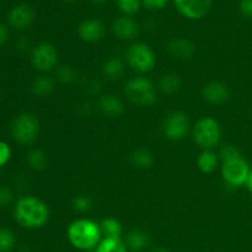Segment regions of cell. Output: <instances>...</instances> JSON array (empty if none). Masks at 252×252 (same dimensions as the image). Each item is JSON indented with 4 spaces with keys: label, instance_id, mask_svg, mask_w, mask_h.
Instances as JSON below:
<instances>
[{
    "label": "cell",
    "instance_id": "38",
    "mask_svg": "<svg viewBox=\"0 0 252 252\" xmlns=\"http://www.w3.org/2000/svg\"><path fill=\"white\" fill-rule=\"evenodd\" d=\"M152 252H169L166 250V249H162V248H158V249H154Z\"/></svg>",
    "mask_w": 252,
    "mask_h": 252
},
{
    "label": "cell",
    "instance_id": "23",
    "mask_svg": "<svg viewBox=\"0 0 252 252\" xmlns=\"http://www.w3.org/2000/svg\"><path fill=\"white\" fill-rule=\"evenodd\" d=\"M101 233L105 238H121L122 235V224L116 218H106L100 223Z\"/></svg>",
    "mask_w": 252,
    "mask_h": 252
},
{
    "label": "cell",
    "instance_id": "26",
    "mask_svg": "<svg viewBox=\"0 0 252 252\" xmlns=\"http://www.w3.org/2000/svg\"><path fill=\"white\" fill-rule=\"evenodd\" d=\"M142 0H117V7L125 16H132L139 11Z\"/></svg>",
    "mask_w": 252,
    "mask_h": 252
},
{
    "label": "cell",
    "instance_id": "8",
    "mask_svg": "<svg viewBox=\"0 0 252 252\" xmlns=\"http://www.w3.org/2000/svg\"><path fill=\"white\" fill-rule=\"evenodd\" d=\"M58 63V52L52 43L42 42L32 51V65L42 73L54 69Z\"/></svg>",
    "mask_w": 252,
    "mask_h": 252
},
{
    "label": "cell",
    "instance_id": "12",
    "mask_svg": "<svg viewBox=\"0 0 252 252\" xmlns=\"http://www.w3.org/2000/svg\"><path fill=\"white\" fill-rule=\"evenodd\" d=\"M7 20H9V24L15 29H29L34 21V10L29 4H19L10 10Z\"/></svg>",
    "mask_w": 252,
    "mask_h": 252
},
{
    "label": "cell",
    "instance_id": "11",
    "mask_svg": "<svg viewBox=\"0 0 252 252\" xmlns=\"http://www.w3.org/2000/svg\"><path fill=\"white\" fill-rule=\"evenodd\" d=\"M78 34L86 43H97L102 41L106 34V26L101 20H84L78 27Z\"/></svg>",
    "mask_w": 252,
    "mask_h": 252
},
{
    "label": "cell",
    "instance_id": "30",
    "mask_svg": "<svg viewBox=\"0 0 252 252\" xmlns=\"http://www.w3.org/2000/svg\"><path fill=\"white\" fill-rule=\"evenodd\" d=\"M73 208L76 212L85 213V212H89L93 208V201L88 196H83V194L81 196H76L73 199Z\"/></svg>",
    "mask_w": 252,
    "mask_h": 252
},
{
    "label": "cell",
    "instance_id": "18",
    "mask_svg": "<svg viewBox=\"0 0 252 252\" xmlns=\"http://www.w3.org/2000/svg\"><path fill=\"white\" fill-rule=\"evenodd\" d=\"M219 157L213 152V150H203L201 154L198 155L197 159V166H198L199 171L203 174L209 175L213 174L218 167Z\"/></svg>",
    "mask_w": 252,
    "mask_h": 252
},
{
    "label": "cell",
    "instance_id": "25",
    "mask_svg": "<svg viewBox=\"0 0 252 252\" xmlns=\"http://www.w3.org/2000/svg\"><path fill=\"white\" fill-rule=\"evenodd\" d=\"M181 84L182 80L177 74L169 73L160 79L159 86L160 90L164 94H174L179 91V89L181 88Z\"/></svg>",
    "mask_w": 252,
    "mask_h": 252
},
{
    "label": "cell",
    "instance_id": "10",
    "mask_svg": "<svg viewBox=\"0 0 252 252\" xmlns=\"http://www.w3.org/2000/svg\"><path fill=\"white\" fill-rule=\"evenodd\" d=\"M177 11L189 20L203 19L211 11L213 0H174Z\"/></svg>",
    "mask_w": 252,
    "mask_h": 252
},
{
    "label": "cell",
    "instance_id": "27",
    "mask_svg": "<svg viewBox=\"0 0 252 252\" xmlns=\"http://www.w3.org/2000/svg\"><path fill=\"white\" fill-rule=\"evenodd\" d=\"M16 238L14 233L6 228H0V252H9L14 249Z\"/></svg>",
    "mask_w": 252,
    "mask_h": 252
},
{
    "label": "cell",
    "instance_id": "1",
    "mask_svg": "<svg viewBox=\"0 0 252 252\" xmlns=\"http://www.w3.org/2000/svg\"><path fill=\"white\" fill-rule=\"evenodd\" d=\"M14 216L17 223L24 228L38 229L48 221L49 208L42 199L33 196H25L15 204Z\"/></svg>",
    "mask_w": 252,
    "mask_h": 252
},
{
    "label": "cell",
    "instance_id": "35",
    "mask_svg": "<svg viewBox=\"0 0 252 252\" xmlns=\"http://www.w3.org/2000/svg\"><path fill=\"white\" fill-rule=\"evenodd\" d=\"M9 39V30L4 24L0 22V47L4 46Z\"/></svg>",
    "mask_w": 252,
    "mask_h": 252
},
{
    "label": "cell",
    "instance_id": "13",
    "mask_svg": "<svg viewBox=\"0 0 252 252\" xmlns=\"http://www.w3.org/2000/svg\"><path fill=\"white\" fill-rule=\"evenodd\" d=\"M112 31L121 41H130L139 33V25L130 16H121L115 20L112 25Z\"/></svg>",
    "mask_w": 252,
    "mask_h": 252
},
{
    "label": "cell",
    "instance_id": "17",
    "mask_svg": "<svg viewBox=\"0 0 252 252\" xmlns=\"http://www.w3.org/2000/svg\"><path fill=\"white\" fill-rule=\"evenodd\" d=\"M125 244L129 251L139 252L147 248L148 244H149V238H148V234L143 230L134 229V230L128 233Z\"/></svg>",
    "mask_w": 252,
    "mask_h": 252
},
{
    "label": "cell",
    "instance_id": "19",
    "mask_svg": "<svg viewBox=\"0 0 252 252\" xmlns=\"http://www.w3.org/2000/svg\"><path fill=\"white\" fill-rule=\"evenodd\" d=\"M31 91L37 97H47L54 91V81L49 76H38L31 84Z\"/></svg>",
    "mask_w": 252,
    "mask_h": 252
},
{
    "label": "cell",
    "instance_id": "20",
    "mask_svg": "<svg viewBox=\"0 0 252 252\" xmlns=\"http://www.w3.org/2000/svg\"><path fill=\"white\" fill-rule=\"evenodd\" d=\"M125 73V63L120 58H110L102 66V74L107 80H118Z\"/></svg>",
    "mask_w": 252,
    "mask_h": 252
},
{
    "label": "cell",
    "instance_id": "9",
    "mask_svg": "<svg viewBox=\"0 0 252 252\" xmlns=\"http://www.w3.org/2000/svg\"><path fill=\"white\" fill-rule=\"evenodd\" d=\"M162 130H164L165 137L169 140H177L184 139L189 130V117L184 112L175 111L170 113L164 121L162 125Z\"/></svg>",
    "mask_w": 252,
    "mask_h": 252
},
{
    "label": "cell",
    "instance_id": "4",
    "mask_svg": "<svg viewBox=\"0 0 252 252\" xmlns=\"http://www.w3.org/2000/svg\"><path fill=\"white\" fill-rule=\"evenodd\" d=\"M125 94L128 100L140 107H148L157 102V89L152 80L138 76L127 83Z\"/></svg>",
    "mask_w": 252,
    "mask_h": 252
},
{
    "label": "cell",
    "instance_id": "6",
    "mask_svg": "<svg viewBox=\"0 0 252 252\" xmlns=\"http://www.w3.org/2000/svg\"><path fill=\"white\" fill-rule=\"evenodd\" d=\"M127 62L132 69L138 73H149L157 64L154 51L143 42H134L127 49Z\"/></svg>",
    "mask_w": 252,
    "mask_h": 252
},
{
    "label": "cell",
    "instance_id": "33",
    "mask_svg": "<svg viewBox=\"0 0 252 252\" xmlns=\"http://www.w3.org/2000/svg\"><path fill=\"white\" fill-rule=\"evenodd\" d=\"M169 0H142L143 6L149 10H161L167 5Z\"/></svg>",
    "mask_w": 252,
    "mask_h": 252
},
{
    "label": "cell",
    "instance_id": "34",
    "mask_svg": "<svg viewBox=\"0 0 252 252\" xmlns=\"http://www.w3.org/2000/svg\"><path fill=\"white\" fill-rule=\"evenodd\" d=\"M239 10L245 17H252V0H240Z\"/></svg>",
    "mask_w": 252,
    "mask_h": 252
},
{
    "label": "cell",
    "instance_id": "21",
    "mask_svg": "<svg viewBox=\"0 0 252 252\" xmlns=\"http://www.w3.org/2000/svg\"><path fill=\"white\" fill-rule=\"evenodd\" d=\"M132 164L142 170L150 169L154 165V155L147 148H138L130 155Z\"/></svg>",
    "mask_w": 252,
    "mask_h": 252
},
{
    "label": "cell",
    "instance_id": "14",
    "mask_svg": "<svg viewBox=\"0 0 252 252\" xmlns=\"http://www.w3.org/2000/svg\"><path fill=\"white\" fill-rule=\"evenodd\" d=\"M202 96H203L204 101L211 105H223L224 102L228 101L230 93L225 84L220 83V81H211L203 88Z\"/></svg>",
    "mask_w": 252,
    "mask_h": 252
},
{
    "label": "cell",
    "instance_id": "28",
    "mask_svg": "<svg viewBox=\"0 0 252 252\" xmlns=\"http://www.w3.org/2000/svg\"><path fill=\"white\" fill-rule=\"evenodd\" d=\"M56 76L62 84H73L76 81V71L69 65L58 66L56 70Z\"/></svg>",
    "mask_w": 252,
    "mask_h": 252
},
{
    "label": "cell",
    "instance_id": "31",
    "mask_svg": "<svg viewBox=\"0 0 252 252\" xmlns=\"http://www.w3.org/2000/svg\"><path fill=\"white\" fill-rule=\"evenodd\" d=\"M10 158H11V148L9 147L7 143L0 140V167L6 165Z\"/></svg>",
    "mask_w": 252,
    "mask_h": 252
},
{
    "label": "cell",
    "instance_id": "16",
    "mask_svg": "<svg viewBox=\"0 0 252 252\" xmlns=\"http://www.w3.org/2000/svg\"><path fill=\"white\" fill-rule=\"evenodd\" d=\"M167 51L177 59H189L196 53V46L187 38H174L167 44Z\"/></svg>",
    "mask_w": 252,
    "mask_h": 252
},
{
    "label": "cell",
    "instance_id": "29",
    "mask_svg": "<svg viewBox=\"0 0 252 252\" xmlns=\"http://www.w3.org/2000/svg\"><path fill=\"white\" fill-rule=\"evenodd\" d=\"M218 157H219V160L221 161V164H223V162L230 161V160L241 158V153L240 150H239L236 147H234V145H225V147H223L220 149Z\"/></svg>",
    "mask_w": 252,
    "mask_h": 252
},
{
    "label": "cell",
    "instance_id": "22",
    "mask_svg": "<svg viewBox=\"0 0 252 252\" xmlns=\"http://www.w3.org/2000/svg\"><path fill=\"white\" fill-rule=\"evenodd\" d=\"M95 252H128V249L121 238H105L100 241Z\"/></svg>",
    "mask_w": 252,
    "mask_h": 252
},
{
    "label": "cell",
    "instance_id": "2",
    "mask_svg": "<svg viewBox=\"0 0 252 252\" xmlns=\"http://www.w3.org/2000/svg\"><path fill=\"white\" fill-rule=\"evenodd\" d=\"M68 240L71 245L78 250H93L97 248V245L101 241V233L100 224L91 219H76L70 225L68 226L66 230Z\"/></svg>",
    "mask_w": 252,
    "mask_h": 252
},
{
    "label": "cell",
    "instance_id": "32",
    "mask_svg": "<svg viewBox=\"0 0 252 252\" xmlns=\"http://www.w3.org/2000/svg\"><path fill=\"white\" fill-rule=\"evenodd\" d=\"M12 201V191L6 186H0V208L6 207Z\"/></svg>",
    "mask_w": 252,
    "mask_h": 252
},
{
    "label": "cell",
    "instance_id": "7",
    "mask_svg": "<svg viewBox=\"0 0 252 252\" xmlns=\"http://www.w3.org/2000/svg\"><path fill=\"white\" fill-rule=\"evenodd\" d=\"M250 171V165L243 157L221 164V177L231 187L245 186Z\"/></svg>",
    "mask_w": 252,
    "mask_h": 252
},
{
    "label": "cell",
    "instance_id": "15",
    "mask_svg": "<svg viewBox=\"0 0 252 252\" xmlns=\"http://www.w3.org/2000/svg\"><path fill=\"white\" fill-rule=\"evenodd\" d=\"M98 110L103 116L110 118L120 117L125 112V103L116 95H103L98 100Z\"/></svg>",
    "mask_w": 252,
    "mask_h": 252
},
{
    "label": "cell",
    "instance_id": "24",
    "mask_svg": "<svg viewBox=\"0 0 252 252\" xmlns=\"http://www.w3.org/2000/svg\"><path fill=\"white\" fill-rule=\"evenodd\" d=\"M27 162H29L30 167L33 169L34 171H43L48 165V158L43 150L32 149L27 155Z\"/></svg>",
    "mask_w": 252,
    "mask_h": 252
},
{
    "label": "cell",
    "instance_id": "5",
    "mask_svg": "<svg viewBox=\"0 0 252 252\" xmlns=\"http://www.w3.org/2000/svg\"><path fill=\"white\" fill-rule=\"evenodd\" d=\"M220 138V126L213 117H203L194 125L193 139L203 150H213L219 144Z\"/></svg>",
    "mask_w": 252,
    "mask_h": 252
},
{
    "label": "cell",
    "instance_id": "37",
    "mask_svg": "<svg viewBox=\"0 0 252 252\" xmlns=\"http://www.w3.org/2000/svg\"><path fill=\"white\" fill-rule=\"evenodd\" d=\"M90 2H93V4H96V5H103L106 4V2H108L110 0H89Z\"/></svg>",
    "mask_w": 252,
    "mask_h": 252
},
{
    "label": "cell",
    "instance_id": "36",
    "mask_svg": "<svg viewBox=\"0 0 252 252\" xmlns=\"http://www.w3.org/2000/svg\"><path fill=\"white\" fill-rule=\"evenodd\" d=\"M246 189H249V192H250V193H252V169H251V171H250V175H249V177H248V181H246Z\"/></svg>",
    "mask_w": 252,
    "mask_h": 252
},
{
    "label": "cell",
    "instance_id": "3",
    "mask_svg": "<svg viewBox=\"0 0 252 252\" xmlns=\"http://www.w3.org/2000/svg\"><path fill=\"white\" fill-rule=\"evenodd\" d=\"M41 125L36 115L31 112L20 113L11 122L10 133L15 142L21 145H31L36 142Z\"/></svg>",
    "mask_w": 252,
    "mask_h": 252
}]
</instances>
